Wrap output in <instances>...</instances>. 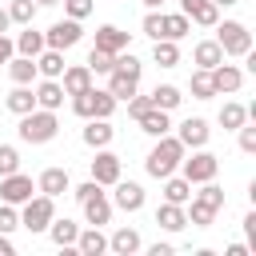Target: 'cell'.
<instances>
[{"label": "cell", "instance_id": "cell-30", "mask_svg": "<svg viewBox=\"0 0 256 256\" xmlns=\"http://www.w3.org/2000/svg\"><path fill=\"white\" fill-rule=\"evenodd\" d=\"M180 88L176 84H156V92H152V108H160V112H172V108H180Z\"/></svg>", "mask_w": 256, "mask_h": 256}, {"label": "cell", "instance_id": "cell-46", "mask_svg": "<svg viewBox=\"0 0 256 256\" xmlns=\"http://www.w3.org/2000/svg\"><path fill=\"white\" fill-rule=\"evenodd\" d=\"M124 104H128V116H132V120H140V116L152 108V96H140V92H136V96H128Z\"/></svg>", "mask_w": 256, "mask_h": 256}, {"label": "cell", "instance_id": "cell-58", "mask_svg": "<svg viewBox=\"0 0 256 256\" xmlns=\"http://www.w3.org/2000/svg\"><path fill=\"white\" fill-rule=\"evenodd\" d=\"M36 4H48V8H52V4H60V0H36Z\"/></svg>", "mask_w": 256, "mask_h": 256}, {"label": "cell", "instance_id": "cell-44", "mask_svg": "<svg viewBox=\"0 0 256 256\" xmlns=\"http://www.w3.org/2000/svg\"><path fill=\"white\" fill-rule=\"evenodd\" d=\"M112 60H116V56L104 52V48H92V52H88V68H92V72H112Z\"/></svg>", "mask_w": 256, "mask_h": 256}, {"label": "cell", "instance_id": "cell-4", "mask_svg": "<svg viewBox=\"0 0 256 256\" xmlns=\"http://www.w3.org/2000/svg\"><path fill=\"white\" fill-rule=\"evenodd\" d=\"M52 216H56V200L52 196H32V200H24V212H20V228H28L32 236L36 232H48V224H52Z\"/></svg>", "mask_w": 256, "mask_h": 256}, {"label": "cell", "instance_id": "cell-15", "mask_svg": "<svg viewBox=\"0 0 256 256\" xmlns=\"http://www.w3.org/2000/svg\"><path fill=\"white\" fill-rule=\"evenodd\" d=\"M92 48H104V52H112V56H116V52H124V48H128V32H120L116 24H100V28H96V44H92Z\"/></svg>", "mask_w": 256, "mask_h": 256}, {"label": "cell", "instance_id": "cell-31", "mask_svg": "<svg viewBox=\"0 0 256 256\" xmlns=\"http://www.w3.org/2000/svg\"><path fill=\"white\" fill-rule=\"evenodd\" d=\"M152 60H156L160 68H176V64H180V48H176V40H156V44H152Z\"/></svg>", "mask_w": 256, "mask_h": 256}, {"label": "cell", "instance_id": "cell-14", "mask_svg": "<svg viewBox=\"0 0 256 256\" xmlns=\"http://www.w3.org/2000/svg\"><path fill=\"white\" fill-rule=\"evenodd\" d=\"M140 248H144V240H140L136 228H116V232L108 236V252H116V256H132V252H140Z\"/></svg>", "mask_w": 256, "mask_h": 256}, {"label": "cell", "instance_id": "cell-28", "mask_svg": "<svg viewBox=\"0 0 256 256\" xmlns=\"http://www.w3.org/2000/svg\"><path fill=\"white\" fill-rule=\"evenodd\" d=\"M8 76H12L16 84H32L40 72H36V60H32V56H12V60H8Z\"/></svg>", "mask_w": 256, "mask_h": 256}, {"label": "cell", "instance_id": "cell-32", "mask_svg": "<svg viewBox=\"0 0 256 256\" xmlns=\"http://www.w3.org/2000/svg\"><path fill=\"white\" fill-rule=\"evenodd\" d=\"M188 88H192L196 100H212V96H216V84H212V72H208V68H196L192 80H188Z\"/></svg>", "mask_w": 256, "mask_h": 256}, {"label": "cell", "instance_id": "cell-10", "mask_svg": "<svg viewBox=\"0 0 256 256\" xmlns=\"http://www.w3.org/2000/svg\"><path fill=\"white\" fill-rule=\"evenodd\" d=\"M184 148H208V140H212V128H208V120H200V116H188L184 124H180V136H176Z\"/></svg>", "mask_w": 256, "mask_h": 256}, {"label": "cell", "instance_id": "cell-25", "mask_svg": "<svg viewBox=\"0 0 256 256\" xmlns=\"http://www.w3.org/2000/svg\"><path fill=\"white\" fill-rule=\"evenodd\" d=\"M48 236H52V244H60V248H72V244H76V236H80V224H72L68 216H64V220H56V216H52V224H48Z\"/></svg>", "mask_w": 256, "mask_h": 256}, {"label": "cell", "instance_id": "cell-39", "mask_svg": "<svg viewBox=\"0 0 256 256\" xmlns=\"http://www.w3.org/2000/svg\"><path fill=\"white\" fill-rule=\"evenodd\" d=\"M192 196H196V200H204V204H208V208H216V212L224 208V188H216L212 180H204V184H200V192H192Z\"/></svg>", "mask_w": 256, "mask_h": 256}, {"label": "cell", "instance_id": "cell-50", "mask_svg": "<svg viewBox=\"0 0 256 256\" xmlns=\"http://www.w3.org/2000/svg\"><path fill=\"white\" fill-rule=\"evenodd\" d=\"M244 232H248V248H256V212L244 216Z\"/></svg>", "mask_w": 256, "mask_h": 256}, {"label": "cell", "instance_id": "cell-35", "mask_svg": "<svg viewBox=\"0 0 256 256\" xmlns=\"http://www.w3.org/2000/svg\"><path fill=\"white\" fill-rule=\"evenodd\" d=\"M112 72H120V76H128V80H140V72H144V64L124 48V52H116V60H112Z\"/></svg>", "mask_w": 256, "mask_h": 256}, {"label": "cell", "instance_id": "cell-56", "mask_svg": "<svg viewBox=\"0 0 256 256\" xmlns=\"http://www.w3.org/2000/svg\"><path fill=\"white\" fill-rule=\"evenodd\" d=\"M196 4H200V0H180V8H184V12H188V8H196Z\"/></svg>", "mask_w": 256, "mask_h": 256}, {"label": "cell", "instance_id": "cell-54", "mask_svg": "<svg viewBox=\"0 0 256 256\" xmlns=\"http://www.w3.org/2000/svg\"><path fill=\"white\" fill-rule=\"evenodd\" d=\"M8 28H12V20H8V12L0 8V32H8Z\"/></svg>", "mask_w": 256, "mask_h": 256}, {"label": "cell", "instance_id": "cell-36", "mask_svg": "<svg viewBox=\"0 0 256 256\" xmlns=\"http://www.w3.org/2000/svg\"><path fill=\"white\" fill-rule=\"evenodd\" d=\"M136 88H140V80H128V76H120V72H108V92H112L116 100L136 96Z\"/></svg>", "mask_w": 256, "mask_h": 256}, {"label": "cell", "instance_id": "cell-40", "mask_svg": "<svg viewBox=\"0 0 256 256\" xmlns=\"http://www.w3.org/2000/svg\"><path fill=\"white\" fill-rule=\"evenodd\" d=\"M144 36H152V40H164V12L148 8V16H144Z\"/></svg>", "mask_w": 256, "mask_h": 256}, {"label": "cell", "instance_id": "cell-52", "mask_svg": "<svg viewBox=\"0 0 256 256\" xmlns=\"http://www.w3.org/2000/svg\"><path fill=\"white\" fill-rule=\"evenodd\" d=\"M12 252H16V244L8 240V232H0V256H12Z\"/></svg>", "mask_w": 256, "mask_h": 256}, {"label": "cell", "instance_id": "cell-6", "mask_svg": "<svg viewBox=\"0 0 256 256\" xmlns=\"http://www.w3.org/2000/svg\"><path fill=\"white\" fill-rule=\"evenodd\" d=\"M80 40H84V28H80V20H72V16L56 20V24L44 32V48H56V52H68V48H76Z\"/></svg>", "mask_w": 256, "mask_h": 256}, {"label": "cell", "instance_id": "cell-1", "mask_svg": "<svg viewBox=\"0 0 256 256\" xmlns=\"http://www.w3.org/2000/svg\"><path fill=\"white\" fill-rule=\"evenodd\" d=\"M184 144L176 140V136H156V148L148 152V160H144V168H148V176L152 180H164V176H172L176 168H180V160H184Z\"/></svg>", "mask_w": 256, "mask_h": 256}, {"label": "cell", "instance_id": "cell-12", "mask_svg": "<svg viewBox=\"0 0 256 256\" xmlns=\"http://www.w3.org/2000/svg\"><path fill=\"white\" fill-rule=\"evenodd\" d=\"M60 88H64V96L88 92V88H92V68H88V64H68V68L60 72Z\"/></svg>", "mask_w": 256, "mask_h": 256}, {"label": "cell", "instance_id": "cell-55", "mask_svg": "<svg viewBox=\"0 0 256 256\" xmlns=\"http://www.w3.org/2000/svg\"><path fill=\"white\" fill-rule=\"evenodd\" d=\"M212 4H216V8H232L236 0H212Z\"/></svg>", "mask_w": 256, "mask_h": 256}, {"label": "cell", "instance_id": "cell-3", "mask_svg": "<svg viewBox=\"0 0 256 256\" xmlns=\"http://www.w3.org/2000/svg\"><path fill=\"white\" fill-rule=\"evenodd\" d=\"M216 172H220V156H212L208 148H196L192 156H184V160H180V176H184L188 184L216 180Z\"/></svg>", "mask_w": 256, "mask_h": 256}, {"label": "cell", "instance_id": "cell-22", "mask_svg": "<svg viewBox=\"0 0 256 256\" xmlns=\"http://www.w3.org/2000/svg\"><path fill=\"white\" fill-rule=\"evenodd\" d=\"M64 68H68V64H64V52H56V48H44V52L36 56V72H40L44 80H60Z\"/></svg>", "mask_w": 256, "mask_h": 256}, {"label": "cell", "instance_id": "cell-18", "mask_svg": "<svg viewBox=\"0 0 256 256\" xmlns=\"http://www.w3.org/2000/svg\"><path fill=\"white\" fill-rule=\"evenodd\" d=\"M84 220L96 224V228H100V224H112V200H108L104 192H96L92 200H84Z\"/></svg>", "mask_w": 256, "mask_h": 256}, {"label": "cell", "instance_id": "cell-34", "mask_svg": "<svg viewBox=\"0 0 256 256\" xmlns=\"http://www.w3.org/2000/svg\"><path fill=\"white\" fill-rule=\"evenodd\" d=\"M192 32V20L184 16V12H172V16H164V40H184Z\"/></svg>", "mask_w": 256, "mask_h": 256}, {"label": "cell", "instance_id": "cell-45", "mask_svg": "<svg viewBox=\"0 0 256 256\" xmlns=\"http://www.w3.org/2000/svg\"><path fill=\"white\" fill-rule=\"evenodd\" d=\"M16 228H20L16 204H4V200H0V232H16Z\"/></svg>", "mask_w": 256, "mask_h": 256}, {"label": "cell", "instance_id": "cell-20", "mask_svg": "<svg viewBox=\"0 0 256 256\" xmlns=\"http://www.w3.org/2000/svg\"><path fill=\"white\" fill-rule=\"evenodd\" d=\"M72 248H76L80 256H100V252H108V236L92 224L88 232H80V236H76V244H72Z\"/></svg>", "mask_w": 256, "mask_h": 256}, {"label": "cell", "instance_id": "cell-21", "mask_svg": "<svg viewBox=\"0 0 256 256\" xmlns=\"http://www.w3.org/2000/svg\"><path fill=\"white\" fill-rule=\"evenodd\" d=\"M12 44H16V56H32V60H36V56L44 52V32H36L32 24H24V32H20Z\"/></svg>", "mask_w": 256, "mask_h": 256}, {"label": "cell", "instance_id": "cell-37", "mask_svg": "<svg viewBox=\"0 0 256 256\" xmlns=\"http://www.w3.org/2000/svg\"><path fill=\"white\" fill-rule=\"evenodd\" d=\"M116 104H120V100H116L108 88H92V108H96V116H100V120H108V116L116 112Z\"/></svg>", "mask_w": 256, "mask_h": 256}, {"label": "cell", "instance_id": "cell-47", "mask_svg": "<svg viewBox=\"0 0 256 256\" xmlns=\"http://www.w3.org/2000/svg\"><path fill=\"white\" fill-rule=\"evenodd\" d=\"M236 132H240V152H248V156H252V152H256V128H252V124L244 120V124H240Z\"/></svg>", "mask_w": 256, "mask_h": 256}, {"label": "cell", "instance_id": "cell-9", "mask_svg": "<svg viewBox=\"0 0 256 256\" xmlns=\"http://www.w3.org/2000/svg\"><path fill=\"white\" fill-rule=\"evenodd\" d=\"M112 188H116L112 192V208H120V212H140L144 208V188L136 180H116Z\"/></svg>", "mask_w": 256, "mask_h": 256}, {"label": "cell", "instance_id": "cell-2", "mask_svg": "<svg viewBox=\"0 0 256 256\" xmlns=\"http://www.w3.org/2000/svg\"><path fill=\"white\" fill-rule=\"evenodd\" d=\"M56 132H60V120L48 108H32L20 116V140L24 144H48V140H56Z\"/></svg>", "mask_w": 256, "mask_h": 256}, {"label": "cell", "instance_id": "cell-57", "mask_svg": "<svg viewBox=\"0 0 256 256\" xmlns=\"http://www.w3.org/2000/svg\"><path fill=\"white\" fill-rule=\"evenodd\" d=\"M144 4H148V8H160V4H164V0H144Z\"/></svg>", "mask_w": 256, "mask_h": 256}, {"label": "cell", "instance_id": "cell-38", "mask_svg": "<svg viewBox=\"0 0 256 256\" xmlns=\"http://www.w3.org/2000/svg\"><path fill=\"white\" fill-rule=\"evenodd\" d=\"M36 0H12V8H8V20L12 24H32L36 20Z\"/></svg>", "mask_w": 256, "mask_h": 256}, {"label": "cell", "instance_id": "cell-42", "mask_svg": "<svg viewBox=\"0 0 256 256\" xmlns=\"http://www.w3.org/2000/svg\"><path fill=\"white\" fill-rule=\"evenodd\" d=\"M8 172H20V152L12 144H0V176H8Z\"/></svg>", "mask_w": 256, "mask_h": 256}, {"label": "cell", "instance_id": "cell-48", "mask_svg": "<svg viewBox=\"0 0 256 256\" xmlns=\"http://www.w3.org/2000/svg\"><path fill=\"white\" fill-rule=\"evenodd\" d=\"M96 192H104V188H100V184H96V180H88V184H80V188H76V200H80V204H84V200H92V196H96Z\"/></svg>", "mask_w": 256, "mask_h": 256}, {"label": "cell", "instance_id": "cell-23", "mask_svg": "<svg viewBox=\"0 0 256 256\" xmlns=\"http://www.w3.org/2000/svg\"><path fill=\"white\" fill-rule=\"evenodd\" d=\"M4 108H8L12 116H24V112L36 108V92H32L28 84H16V88L8 92V100H4Z\"/></svg>", "mask_w": 256, "mask_h": 256}, {"label": "cell", "instance_id": "cell-27", "mask_svg": "<svg viewBox=\"0 0 256 256\" xmlns=\"http://www.w3.org/2000/svg\"><path fill=\"white\" fill-rule=\"evenodd\" d=\"M184 16H188L192 24H200V28H216V24H220V8H216L212 0H200V4H196V8H188Z\"/></svg>", "mask_w": 256, "mask_h": 256}, {"label": "cell", "instance_id": "cell-24", "mask_svg": "<svg viewBox=\"0 0 256 256\" xmlns=\"http://www.w3.org/2000/svg\"><path fill=\"white\" fill-rule=\"evenodd\" d=\"M192 60H196V68H208V72H212V68L224 60V48H220L216 40H200V44L192 48Z\"/></svg>", "mask_w": 256, "mask_h": 256}, {"label": "cell", "instance_id": "cell-17", "mask_svg": "<svg viewBox=\"0 0 256 256\" xmlns=\"http://www.w3.org/2000/svg\"><path fill=\"white\" fill-rule=\"evenodd\" d=\"M32 92H36V108H48V112H56V108L64 104V88H60V80H40Z\"/></svg>", "mask_w": 256, "mask_h": 256}, {"label": "cell", "instance_id": "cell-41", "mask_svg": "<svg viewBox=\"0 0 256 256\" xmlns=\"http://www.w3.org/2000/svg\"><path fill=\"white\" fill-rule=\"evenodd\" d=\"M72 112H76L80 120H92V116H96V108H92V88H88V92H76V96H72Z\"/></svg>", "mask_w": 256, "mask_h": 256}, {"label": "cell", "instance_id": "cell-49", "mask_svg": "<svg viewBox=\"0 0 256 256\" xmlns=\"http://www.w3.org/2000/svg\"><path fill=\"white\" fill-rule=\"evenodd\" d=\"M12 56H16V44H12V40H8L4 32H0V64H8Z\"/></svg>", "mask_w": 256, "mask_h": 256}, {"label": "cell", "instance_id": "cell-26", "mask_svg": "<svg viewBox=\"0 0 256 256\" xmlns=\"http://www.w3.org/2000/svg\"><path fill=\"white\" fill-rule=\"evenodd\" d=\"M164 200H168V204H188V200H192V184H188L184 176H176V172L164 176Z\"/></svg>", "mask_w": 256, "mask_h": 256}, {"label": "cell", "instance_id": "cell-33", "mask_svg": "<svg viewBox=\"0 0 256 256\" xmlns=\"http://www.w3.org/2000/svg\"><path fill=\"white\" fill-rule=\"evenodd\" d=\"M244 120H248V108H244V104L228 100V104L220 108V128H224V132H236V128H240Z\"/></svg>", "mask_w": 256, "mask_h": 256}, {"label": "cell", "instance_id": "cell-43", "mask_svg": "<svg viewBox=\"0 0 256 256\" xmlns=\"http://www.w3.org/2000/svg\"><path fill=\"white\" fill-rule=\"evenodd\" d=\"M92 8H96V0H64V16H72V20H88Z\"/></svg>", "mask_w": 256, "mask_h": 256}, {"label": "cell", "instance_id": "cell-19", "mask_svg": "<svg viewBox=\"0 0 256 256\" xmlns=\"http://www.w3.org/2000/svg\"><path fill=\"white\" fill-rule=\"evenodd\" d=\"M156 224L164 228V232H180V228H188V216H184V204H160L156 208Z\"/></svg>", "mask_w": 256, "mask_h": 256}, {"label": "cell", "instance_id": "cell-29", "mask_svg": "<svg viewBox=\"0 0 256 256\" xmlns=\"http://www.w3.org/2000/svg\"><path fill=\"white\" fill-rule=\"evenodd\" d=\"M136 124H140V132H148V136H164V132L172 128L168 112H160V108H148V112H144V116H140Z\"/></svg>", "mask_w": 256, "mask_h": 256}, {"label": "cell", "instance_id": "cell-11", "mask_svg": "<svg viewBox=\"0 0 256 256\" xmlns=\"http://www.w3.org/2000/svg\"><path fill=\"white\" fill-rule=\"evenodd\" d=\"M212 84H216V96H220V92L232 96V92L244 88V72H240L236 64H224V60H220V64L212 68Z\"/></svg>", "mask_w": 256, "mask_h": 256}, {"label": "cell", "instance_id": "cell-51", "mask_svg": "<svg viewBox=\"0 0 256 256\" xmlns=\"http://www.w3.org/2000/svg\"><path fill=\"white\" fill-rule=\"evenodd\" d=\"M172 252H176L172 244H152V248H148V256H172Z\"/></svg>", "mask_w": 256, "mask_h": 256}, {"label": "cell", "instance_id": "cell-53", "mask_svg": "<svg viewBox=\"0 0 256 256\" xmlns=\"http://www.w3.org/2000/svg\"><path fill=\"white\" fill-rule=\"evenodd\" d=\"M224 256H248V244H228V252Z\"/></svg>", "mask_w": 256, "mask_h": 256}, {"label": "cell", "instance_id": "cell-5", "mask_svg": "<svg viewBox=\"0 0 256 256\" xmlns=\"http://www.w3.org/2000/svg\"><path fill=\"white\" fill-rule=\"evenodd\" d=\"M216 44L224 48V56H244V52H252V32L240 20H220L216 24Z\"/></svg>", "mask_w": 256, "mask_h": 256}, {"label": "cell", "instance_id": "cell-16", "mask_svg": "<svg viewBox=\"0 0 256 256\" xmlns=\"http://www.w3.org/2000/svg\"><path fill=\"white\" fill-rule=\"evenodd\" d=\"M112 140H116V128H112L108 120L92 116V120H88V128H84V144H88V148H108Z\"/></svg>", "mask_w": 256, "mask_h": 256}, {"label": "cell", "instance_id": "cell-13", "mask_svg": "<svg viewBox=\"0 0 256 256\" xmlns=\"http://www.w3.org/2000/svg\"><path fill=\"white\" fill-rule=\"evenodd\" d=\"M72 188V180H68V168H44L40 172V180H36V192H44V196H64Z\"/></svg>", "mask_w": 256, "mask_h": 256}, {"label": "cell", "instance_id": "cell-7", "mask_svg": "<svg viewBox=\"0 0 256 256\" xmlns=\"http://www.w3.org/2000/svg\"><path fill=\"white\" fill-rule=\"evenodd\" d=\"M32 196H36L32 176H24V172L0 176V200H4V204H24V200H32Z\"/></svg>", "mask_w": 256, "mask_h": 256}, {"label": "cell", "instance_id": "cell-8", "mask_svg": "<svg viewBox=\"0 0 256 256\" xmlns=\"http://www.w3.org/2000/svg\"><path fill=\"white\" fill-rule=\"evenodd\" d=\"M92 180L100 188H112L120 180V156L108 152V148H96V160H92Z\"/></svg>", "mask_w": 256, "mask_h": 256}]
</instances>
